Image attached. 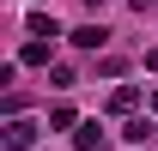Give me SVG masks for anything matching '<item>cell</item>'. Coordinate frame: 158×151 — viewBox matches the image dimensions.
Instances as JSON below:
<instances>
[{
    "label": "cell",
    "mask_w": 158,
    "mask_h": 151,
    "mask_svg": "<svg viewBox=\"0 0 158 151\" xmlns=\"http://www.w3.org/2000/svg\"><path fill=\"white\" fill-rule=\"evenodd\" d=\"M152 109H158V91H152Z\"/></svg>",
    "instance_id": "obj_9"
},
{
    "label": "cell",
    "mask_w": 158,
    "mask_h": 151,
    "mask_svg": "<svg viewBox=\"0 0 158 151\" xmlns=\"http://www.w3.org/2000/svg\"><path fill=\"white\" fill-rule=\"evenodd\" d=\"M19 60H24V67H43V60H49V42H24Z\"/></svg>",
    "instance_id": "obj_7"
},
{
    "label": "cell",
    "mask_w": 158,
    "mask_h": 151,
    "mask_svg": "<svg viewBox=\"0 0 158 151\" xmlns=\"http://www.w3.org/2000/svg\"><path fill=\"white\" fill-rule=\"evenodd\" d=\"M73 145H79V151H103V127H98V121H85V127L73 133Z\"/></svg>",
    "instance_id": "obj_4"
},
{
    "label": "cell",
    "mask_w": 158,
    "mask_h": 151,
    "mask_svg": "<svg viewBox=\"0 0 158 151\" xmlns=\"http://www.w3.org/2000/svg\"><path fill=\"white\" fill-rule=\"evenodd\" d=\"M122 139H128V145H152L158 127H152V121H128V127H122Z\"/></svg>",
    "instance_id": "obj_3"
},
{
    "label": "cell",
    "mask_w": 158,
    "mask_h": 151,
    "mask_svg": "<svg viewBox=\"0 0 158 151\" xmlns=\"http://www.w3.org/2000/svg\"><path fill=\"white\" fill-rule=\"evenodd\" d=\"M31 37H49V42H55V37H61V24L49 18V12H31Z\"/></svg>",
    "instance_id": "obj_5"
},
{
    "label": "cell",
    "mask_w": 158,
    "mask_h": 151,
    "mask_svg": "<svg viewBox=\"0 0 158 151\" xmlns=\"http://www.w3.org/2000/svg\"><path fill=\"white\" fill-rule=\"evenodd\" d=\"M67 42H73V48H103V42H110V30H103V24H79Z\"/></svg>",
    "instance_id": "obj_2"
},
{
    "label": "cell",
    "mask_w": 158,
    "mask_h": 151,
    "mask_svg": "<svg viewBox=\"0 0 158 151\" xmlns=\"http://www.w3.org/2000/svg\"><path fill=\"white\" fill-rule=\"evenodd\" d=\"M134 103H140V91H134V85H122V91L110 97V109H116V115H134Z\"/></svg>",
    "instance_id": "obj_6"
},
{
    "label": "cell",
    "mask_w": 158,
    "mask_h": 151,
    "mask_svg": "<svg viewBox=\"0 0 158 151\" xmlns=\"http://www.w3.org/2000/svg\"><path fill=\"white\" fill-rule=\"evenodd\" d=\"M152 6H158V0H152Z\"/></svg>",
    "instance_id": "obj_10"
},
{
    "label": "cell",
    "mask_w": 158,
    "mask_h": 151,
    "mask_svg": "<svg viewBox=\"0 0 158 151\" xmlns=\"http://www.w3.org/2000/svg\"><path fill=\"white\" fill-rule=\"evenodd\" d=\"M0 139H6L12 151H31V145H37V121H6V133H0Z\"/></svg>",
    "instance_id": "obj_1"
},
{
    "label": "cell",
    "mask_w": 158,
    "mask_h": 151,
    "mask_svg": "<svg viewBox=\"0 0 158 151\" xmlns=\"http://www.w3.org/2000/svg\"><path fill=\"white\" fill-rule=\"evenodd\" d=\"M85 6H91V12H98V6H110V0H85Z\"/></svg>",
    "instance_id": "obj_8"
}]
</instances>
